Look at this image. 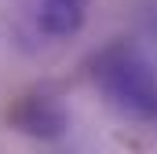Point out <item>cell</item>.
I'll return each instance as SVG.
<instances>
[{
	"instance_id": "6da1fadb",
	"label": "cell",
	"mask_w": 157,
	"mask_h": 154,
	"mask_svg": "<svg viewBox=\"0 0 157 154\" xmlns=\"http://www.w3.org/2000/svg\"><path fill=\"white\" fill-rule=\"evenodd\" d=\"M84 74L113 114L135 125H157V66L135 40H106L91 51Z\"/></svg>"
},
{
	"instance_id": "7a4b0ae2",
	"label": "cell",
	"mask_w": 157,
	"mask_h": 154,
	"mask_svg": "<svg viewBox=\"0 0 157 154\" xmlns=\"http://www.w3.org/2000/svg\"><path fill=\"white\" fill-rule=\"evenodd\" d=\"M7 125L37 143H59L70 132V107L62 103L59 92L51 88H26L11 99L7 107Z\"/></svg>"
},
{
	"instance_id": "3957f363",
	"label": "cell",
	"mask_w": 157,
	"mask_h": 154,
	"mask_svg": "<svg viewBox=\"0 0 157 154\" xmlns=\"http://www.w3.org/2000/svg\"><path fill=\"white\" fill-rule=\"evenodd\" d=\"M95 0H26L22 33L33 44H66L88 26Z\"/></svg>"
}]
</instances>
